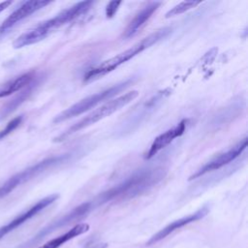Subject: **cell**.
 Returning <instances> with one entry per match:
<instances>
[{
  "label": "cell",
  "mask_w": 248,
  "mask_h": 248,
  "mask_svg": "<svg viewBox=\"0 0 248 248\" xmlns=\"http://www.w3.org/2000/svg\"><path fill=\"white\" fill-rule=\"evenodd\" d=\"M165 175L162 168H148L137 170L119 184L101 193L89 202L92 209L96 206L135 198L155 186Z\"/></svg>",
  "instance_id": "obj_1"
},
{
  "label": "cell",
  "mask_w": 248,
  "mask_h": 248,
  "mask_svg": "<svg viewBox=\"0 0 248 248\" xmlns=\"http://www.w3.org/2000/svg\"><path fill=\"white\" fill-rule=\"evenodd\" d=\"M93 4V1H81L76 3L70 8L63 10L55 16L46 19L39 23L35 27L29 29L28 31L22 33L15 40V42L13 43V46L15 48H21L23 46L36 44L46 39L55 29L67 24L68 22L87 13Z\"/></svg>",
  "instance_id": "obj_2"
},
{
  "label": "cell",
  "mask_w": 248,
  "mask_h": 248,
  "mask_svg": "<svg viewBox=\"0 0 248 248\" xmlns=\"http://www.w3.org/2000/svg\"><path fill=\"white\" fill-rule=\"evenodd\" d=\"M170 31H171V28H170V27H164V28L158 29L155 32L148 35L147 37L141 39L140 42L135 44L130 48H128L124 51H121L120 53L116 54L115 56H113L108 60L101 62L96 67L88 70V72L84 75V81H92V80L98 79L101 77L112 72L113 70L118 68L123 63L129 61L136 55L140 54L146 48L150 47L152 45L156 44L160 40L167 37L170 33Z\"/></svg>",
  "instance_id": "obj_3"
},
{
  "label": "cell",
  "mask_w": 248,
  "mask_h": 248,
  "mask_svg": "<svg viewBox=\"0 0 248 248\" xmlns=\"http://www.w3.org/2000/svg\"><path fill=\"white\" fill-rule=\"evenodd\" d=\"M138 95H139V92L137 90H132L123 95H120L119 97H117L115 99L108 101L106 104H104L100 108L94 109L93 111L88 113L86 116L81 118L79 121H78L77 123L73 124L71 127H69L60 136L55 138L54 141L59 142V141L65 140L71 135L95 124L96 122L100 121L101 119H103L107 116H109L116 110L120 109L121 108L125 107L126 105L131 103L133 100H135L138 97Z\"/></svg>",
  "instance_id": "obj_4"
},
{
  "label": "cell",
  "mask_w": 248,
  "mask_h": 248,
  "mask_svg": "<svg viewBox=\"0 0 248 248\" xmlns=\"http://www.w3.org/2000/svg\"><path fill=\"white\" fill-rule=\"evenodd\" d=\"M132 83V79H126L123 80L108 89H105L101 92H98L96 94L90 95L84 99H81L80 101H78V103H76L75 105L71 106L70 108H68L67 109H65L64 111L60 112L59 114H57L54 119L53 122L56 123H60L63 121H66L70 118H73L75 116H78L83 112H85L86 110L96 107L98 104H101L102 102L108 100L110 98H112L113 96L117 95L118 93H120L121 91H123L124 89H126L130 84Z\"/></svg>",
  "instance_id": "obj_5"
},
{
  "label": "cell",
  "mask_w": 248,
  "mask_h": 248,
  "mask_svg": "<svg viewBox=\"0 0 248 248\" xmlns=\"http://www.w3.org/2000/svg\"><path fill=\"white\" fill-rule=\"evenodd\" d=\"M68 158V155H58L46 158L23 170L16 173L12 177H10L3 185L0 186V199L4 198L8 194H10L14 189H16L18 185L30 180L34 176L47 170L51 166L57 165L59 163L64 162Z\"/></svg>",
  "instance_id": "obj_6"
},
{
  "label": "cell",
  "mask_w": 248,
  "mask_h": 248,
  "mask_svg": "<svg viewBox=\"0 0 248 248\" xmlns=\"http://www.w3.org/2000/svg\"><path fill=\"white\" fill-rule=\"evenodd\" d=\"M246 145H247V139L244 138L239 142H237L234 146L230 148L228 151L219 154L218 156L214 157L212 160H210L209 162L204 164L193 175L190 176L189 180L196 179V178H198V177H200V176H202V175H203V174H205L209 171L218 170V169L224 167L225 165L231 163L232 161L236 159L245 150Z\"/></svg>",
  "instance_id": "obj_7"
},
{
  "label": "cell",
  "mask_w": 248,
  "mask_h": 248,
  "mask_svg": "<svg viewBox=\"0 0 248 248\" xmlns=\"http://www.w3.org/2000/svg\"><path fill=\"white\" fill-rule=\"evenodd\" d=\"M57 194L49 195L42 200H40L38 202H36L34 205H32L30 208L25 210L24 212L17 215L16 218H14L12 221H10L8 224L0 227V240L9 232H13L34 216H36L38 213H40L42 210H44L46 207L50 205L52 202H54L58 199Z\"/></svg>",
  "instance_id": "obj_8"
},
{
  "label": "cell",
  "mask_w": 248,
  "mask_h": 248,
  "mask_svg": "<svg viewBox=\"0 0 248 248\" xmlns=\"http://www.w3.org/2000/svg\"><path fill=\"white\" fill-rule=\"evenodd\" d=\"M209 212V208L208 206L204 205L202 208L198 209L197 211H195L194 213H191L187 216H184L182 218H179L177 220H174L173 222L170 223L169 225H167L166 227H164L163 229H161L159 232H157L155 234H153L145 243V246H151L153 244H156L157 242L163 240L164 238H166L167 236H169L170 233H172L173 232H175L176 230H179L181 228H183L186 225H189L193 222L199 221L201 219H202L203 217H205L207 215V213Z\"/></svg>",
  "instance_id": "obj_9"
},
{
  "label": "cell",
  "mask_w": 248,
  "mask_h": 248,
  "mask_svg": "<svg viewBox=\"0 0 248 248\" xmlns=\"http://www.w3.org/2000/svg\"><path fill=\"white\" fill-rule=\"evenodd\" d=\"M51 1L47 0H29L22 3L16 11H14L0 25V34L7 33L15 25L28 17L35 12L50 4Z\"/></svg>",
  "instance_id": "obj_10"
},
{
  "label": "cell",
  "mask_w": 248,
  "mask_h": 248,
  "mask_svg": "<svg viewBox=\"0 0 248 248\" xmlns=\"http://www.w3.org/2000/svg\"><path fill=\"white\" fill-rule=\"evenodd\" d=\"M188 120L183 119L181 120L178 124H176L174 127L167 130L163 134L159 135L155 140H153L152 144L150 145L148 151L145 153L144 158L145 159H150L153 156H155L159 151L164 149L166 146H168L174 139L180 137L186 129Z\"/></svg>",
  "instance_id": "obj_11"
},
{
  "label": "cell",
  "mask_w": 248,
  "mask_h": 248,
  "mask_svg": "<svg viewBox=\"0 0 248 248\" xmlns=\"http://www.w3.org/2000/svg\"><path fill=\"white\" fill-rule=\"evenodd\" d=\"M161 2H150L145 7H143L132 19V21L128 24L127 28L125 29L122 37L125 39H129L135 36L140 29L145 24V22L151 17V16L157 11Z\"/></svg>",
  "instance_id": "obj_12"
},
{
  "label": "cell",
  "mask_w": 248,
  "mask_h": 248,
  "mask_svg": "<svg viewBox=\"0 0 248 248\" xmlns=\"http://www.w3.org/2000/svg\"><path fill=\"white\" fill-rule=\"evenodd\" d=\"M89 229L90 227L87 223L77 224L73 228H71L69 231H67L65 233L48 240L47 242H46L45 244H43L38 248H59L62 245H64L66 242L70 241L71 239L88 232Z\"/></svg>",
  "instance_id": "obj_13"
},
{
  "label": "cell",
  "mask_w": 248,
  "mask_h": 248,
  "mask_svg": "<svg viewBox=\"0 0 248 248\" xmlns=\"http://www.w3.org/2000/svg\"><path fill=\"white\" fill-rule=\"evenodd\" d=\"M34 78H35L34 73L29 72L9 80L0 88V98L7 97L24 87H27L32 83Z\"/></svg>",
  "instance_id": "obj_14"
},
{
  "label": "cell",
  "mask_w": 248,
  "mask_h": 248,
  "mask_svg": "<svg viewBox=\"0 0 248 248\" xmlns=\"http://www.w3.org/2000/svg\"><path fill=\"white\" fill-rule=\"evenodd\" d=\"M32 91V87H29V85L27 86V88L25 90H23L19 95H17L16 98H14L13 100H11L5 107H3L2 110L0 111V119H3L5 117H7L11 112H13L19 105H21L29 96V94Z\"/></svg>",
  "instance_id": "obj_15"
},
{
  "label": "cell",
  "mask_w": 248,
  "mask_h": 248,
  "mask_svg": "<svg viewBox=\"0 0 248 248\" xmlns=\"http://www.w3.org/2000/svg\"><path fill=\"white\" fill-rule=\"evenodd\" d=\"M199 4H201V1H183L180 2L179 4L175 5L173 8H171L169 12H167V14L165 15L166 18L183 14L189 10H191L192 8H195L196 6H198Z\"/></svg>",
  "instance_id": "obj_16"
},
{
  "label": "cell",
  "mask_w": 248,
  "mask_h": 248,
  "mask_svg": "<svg viewBox=\"0 0 248 248\" xmlns=\"http://www.w3.org/2000/svg\"><path fill=\"white\" fill-rule=\"evenodd\" d=\"M22 119H23V116L19 115V116L15 117L14 119H12L10 122H8L6 127L3 130L0 131V140L4 139L8 135H10L13 131H15L19 126V124L21 123Z\"/></svg>",
  "instance_id": "obj_17"
},
{
  "label": "cell",
  "mask_w": 248,
  "mask_h": 248,
  "mask_svg": "<svg viewBox=\"0 0 248 248\" xmlns=\"http://www.w3.org/2000/svg\"><path fill=\"white\" fill-rule=\"evenodd\" d=\"M121 5V1H111L108 4L106 8V16L107 17H112L117 12L119 6Z\"/></svg>",
  "instance_id": "obj_18"
},
{
  "label": "cell",
  "mask_w": 248,
  "mask_h": 248,
  "mask_svg": "<svg viewBox=\"0 0 248 248\" xmlns=\"http://www.w3.org/2000/svg\"><path fill=\"white\" fill-rule=\"evenodd\" d=\"M13 4V1L11 0H8V1H4V2H1L0 3V13L3 12L5 9H7L10 5Z\"/></svg>",
  "instance_id": "obj_19"
},
{
  "label": "cell",
  "mask_w": 248,
  "mask_h": 248,
  "mask_svg": "<svg viewBox=\"0 0 248 248\" xmlns=\"http://www.w3.org/2000/svg\"><path fill=\"white\" fill-rule=\"evenodd\" d=\"M108 243H99L96 246H94L93 248H108Z\"/></svg>",
  "instance_id": "obj_20"
}]
</instances>
